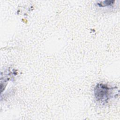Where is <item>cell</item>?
<instances>
[{
	"label": "cell",
	"instance_id": "obj_1",
	"mask_svg": "<svg viewBox=\"0 0 120 120\" xmlns=\"http://www.w3.org/2000/svg\"><path fill=\"white\" fill-rule=\"evenodd\" d=\"M111 90H112L110 88L105 85L99 84L97 85L95 90V97L97 100L102 102L107 101L109 98Z\"/></svg>",
	"mask_w": 120,
	"mask_h": 120
},
{
	"label": "cell",
	"instance_id": "obj_2",
	"mask_svg": "<svg viewBox=\"0 0 120 120\" xmlns=\"http://www.w3.org/2000/svg\"><path fill=\"white\" fill-rule=\"evenodd\" d=\"M113 1H109V0H106V1H102L100 2V3H98V5L99 6L101 7H105V6H109L111 4H112Z\"/></svg>",
	"mask_w": 120,
	"mask_h": 120
}]
</instances>
